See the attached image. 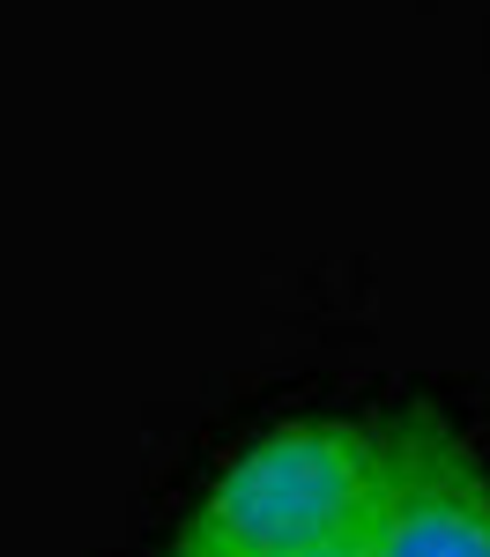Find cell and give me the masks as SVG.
Returning a JSON list of instances; mask_svg holds the SVG:
<instances>
[{
	"instance_id": "3",
	"label": "cell",
	"mask_w": 490,
	"mask_h": 557,
	"mask_svg": "<svg viewBox=\"0 0 490 557\" xmlns=\"http://www.w3.org/2000/svg\"><path fill=\"white\" fill-rule=\"evenodd\" d=\"M298 557H372V550H364V528H356V535H335V543H319V550H298Z\"/></svg>"
},
{
	"instance_id": "2",
	"label": "cell",
	"mask_w": 490,
	"mask_h": 557,
	"mask_svg": "<svg viewBox=\"0 0 490 557\" xmlns=\"http://www.w3.org/2000/svg\"><path fill=\"white\" fill-rule=\"evenodd\" d=\"M364 550L372 557H490V475L431 409H409L387 431H372Z\"/></svg>"
},
{
	"instance_id": "1",
	"label": "cell",
	"mask_w": 490,
	"mask_h": 557,
	"mask_svg": "<svg viewBox=\"0 0 490 557\" xmlns=\"http://www.w3.org/2000/svg\"><path fill=\"white\" fill-rule=\"evenodd\" d=\"M372 431L282 424L253 438L186 513L172 557H298L364 528Z\"/></svg>"
}]
</instances>
